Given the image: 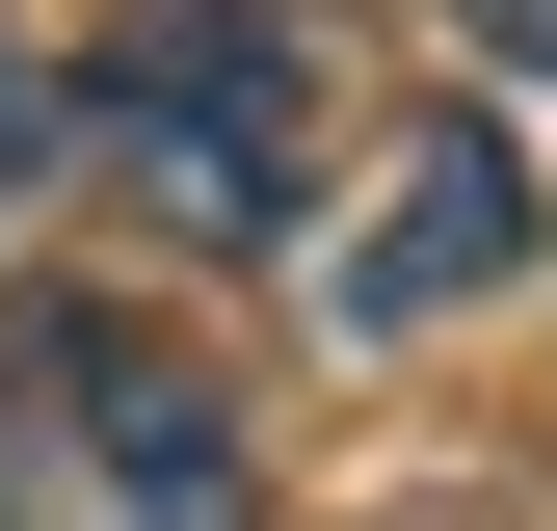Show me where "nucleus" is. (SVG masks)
Wrapping results in <instances>:
<instances>
[{
	"label": "nucleus",
	"mask_w": 557,
	"mask_h": 531,
	"mask_svg": "<svg viewBox=\"0 0 557 531\" xmlns=\"http://www.w3.org/2000/svg\"><path fill=\"white\" fill-rule=\"evenodd\" d=\"M319 133H345V0H133L81 53V186H133L160 239H319Z\"/></svg>",
	"instance_id": "f257e3e1"
},
{
	"label": "nucleus",
	"mask_w": 557,
	"mask_h": 531,
	"mask_svg": "<svg viewBox=\"0 0 557 531\" xmlns=\"http://www.w3.org/2000/svg\"><path fill=\"white\" fill-rule=\"evenodd\" d=\"M0 531H265V425L186 319L27 293L0 319Z\"/></svg>",
	"instance_id": "f03ea898"
},
{
	"label": "nucleus",
	"mask_w": 557,
	"mask_h": 531,
	"mask_svg": "<svg viewBox=\"0 0 557 531\" xmlns=\"http://www.w3.org/2000/svg\"><path fill=\"white\" fill-rule=\"evenodd\" d=\"M505 266H531V160H505V107H425V133H372V160L319 186L293 293H319V346H425V319H478Z\"/></svg>",
	"instance_id": "7ed1b4c3"
},
{
	"label": "nucleus",
	"mask_w": 557,
	"mask_h": 531,
	"mask_svg": "<svg viewBox=\"0 0 557 531\" xmlns=\"http://www.w3.org/2000/svg\"><path fill=\"white\" fill-rule=\"evenodd\" d=\"M53 186H81V53H27V27H0V266H27Z\"/></svg>",
	"instance_id": "20e7f679"
},
{
	"label": "nucleus",
	"mask_w": 557,
	"mask_h": 531,
	"mask_svg": "<svg viewBox=\"0 0 557 531\" xmlns=\"http://www.w3.org/2000/svg\"><path fill=\"white\" fill-rule=\"evenodd\" d=\"M451 27H478V53H505V81H557V0H451Z\"/></svg>",
	"instance_id": "39448f33"
}]
</instances>
